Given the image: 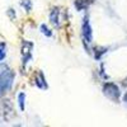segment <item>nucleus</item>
Returning a JSON list of instances; mask_svg holds the SVG:
<instances>
[{"label": "nucleus", "instance_id": "f257e3e1", "mask_svg": "<svg viewBox=\"0 0 127 127\" xmlns=\"http://www.w3.org/2000/svg\"><path fill=\"white\" fill-rule=\"evenodd\" d=\"M14 71L6 69L4 71L0 72V98L5 95L13 87V83H14Z\"/></svg>", "mask_w": 127, "mask_h": 127}, {"label": "nucleus", "instance_id": "f03ea898", "mask_svg": "<svg viewBox=\"0 0 127 127\" xmlns=\"http://www.w3.org/2000/svg\"><path fill=\"white\" fill-rule=\"evenodd\" d=\"M103 94L107 97L108 99L113 100V102H118L120 100V97H121V92H120V88L116 85L114 83H105L103 85Z\"/></svg>", "mask_w": 127, "mask_h": 127}, {"label": "nucleus", "instance_id": "7ed1b4c3", "mask_svg": "<svg viewBox=\"0 0 127 127\" xmlns=\"http://www.w3.org/2000/svg\"><path fill=\"white\" fill-rule=\"evenodd\" d=\"M81 36H83V43L85 45V47L88 48V46L92 43L93 41V29L89 22L88 17H84L83 19V24H81Z\"/></svg>", "mask_w": 127, "mask_h": 127}, {"label": "nucleus", "instance_id": "20e7f679", "mask_svg": "<svg viewBox=\"0 0 127 127\" xmlns=\"http://www.w3.org/2000/svg\"><path fill=\"white\" fill-rule=\"evenodd\" d=\"M32 50L33 43L29 41H22V47H20V56H22V65L26 67L32 60Z\"/></svg>", "mask_w": 127, "mask_h": 127}, {"label": "nucleus", "instance_id": "39448f33", "mask_svg": "<svg viewBox=\"0 0 127 127\" xmlns=\"http://www.w3.org/2000/svg\"><path fill=\"white\" fill-rule=\"evenodd\" d=\"M60 15H61V10L59 6H55L51 9L50 13V22L55 28H60L61 27V20H60Z\"/></svg>", "mask_w": 127, "mask_h": 127}, {"label": "nucleus", "instance_id": "423d86ee", "mask_svg": "<svg viewBox=\"0 0 127 127\" xmlns=\"http://www.w3.org/2000/svg\"><path fill=\"white\" fill-rule=\"evenodd\" d=\"M34 84H36V87L38 89H42V90H46L48 88V84H47L46 78H45L42 71H37L36 76H34Z\"/></svg>", "mask_w": 127, "mask_h": 127}, {"label": "nucleus", "instance_id": "0eeeda50", "mask_svg": "<svg viewBox=\"0 0 127 127\" xmlns=\"http://www.w3.org/2000/svg\"><path fill=\"white\" fill-rule=\"evenodd\" d=\"M92 3H93V0H75V6L79 10H84V9H87Z\"/></svg>", "mask_w": 127, "mask_h": 127}, {"label": "nucleus", "instance_id": "6e6552de", "mask_svg": "<svg viewBox=\"0 0 127 127\" xmlns=\"http://www.w3.org/2000/svg\"><path fill=\"white\" fill-rule=\"evenodd\" d=\"M18 105H19V108L22 112L26 109V94L23 92L18 94Z\"/></svg>", "mask_w": 127, "mask_h": 127}, {"label": "nucleus", "instance_id": "1a4fd4ad", "mask_svg": "<svg viewBox=\"0 0 127 127\" xmlns=\"http://www.w3.org/2000/svg\"><path fill=\"white\" fill-rule=\"evenodd\" d=\"M19 4H20V6H22L27 13H29L32 10V6H33L32 0H19Z\"/></svg>", "mask_w": 127, "mask_h": 127}, {"label": "nucleus", "instance_id": "9d476101", "mask_svg": "<svg viewBox=\"0 0 127 127\" xmlns=\"http://www.w3.org/2000/svg\"><path fill=\"white\" fill-rule=\"evenodd\" d=\"M6 56V45L5 42H0V62H1Z\"/></svg>", "mask_w": 127, "mask_h": 127}, {"label": "nucleus", "instance_id": "9b49d317", "mask_svg": "<svg viewBox=\"0 0 127 127\" xmlns=\"http://www.w3.org/2000/svg\"><path fill=\"white\" fill-rule=\"evenodd\" d=\"M39 29H41V32L43 33L46 37H52V32H51V29L46 26V24H41L39 26Z\"/></svg>", "mask_w": 127, "mask_h": 127}, {"label": "nucleus", "instance_id": "f8f14e48", "mask_svg": "<svg viewBox=\"0 0 127 127\" xmlns=\"http://www.w3.org/2000/svg\"><path fill=\"white\" fill-rule=\"evenodd\" d=\"M8 14H9V17L12 15V18H15V12H14V9H12V8L9 9V12H8Z\"/></svg>", "mask_w": 127, "mask_h": 127}, {"label": "nucleus", "instance_id": "ddd939ff", "mask_svg": "<svg viewBox=\"0 0 127 127\" xmlns=\"http://www.w3.org/2000/svg\"><path fill=\"white\" fill-rule=\"evenodd\" d=\"M123 100L127 103V92H126V94H125V97H123Z\"/></svg>", "mask_w": 127, "mask_h": 127}]
</instances>
